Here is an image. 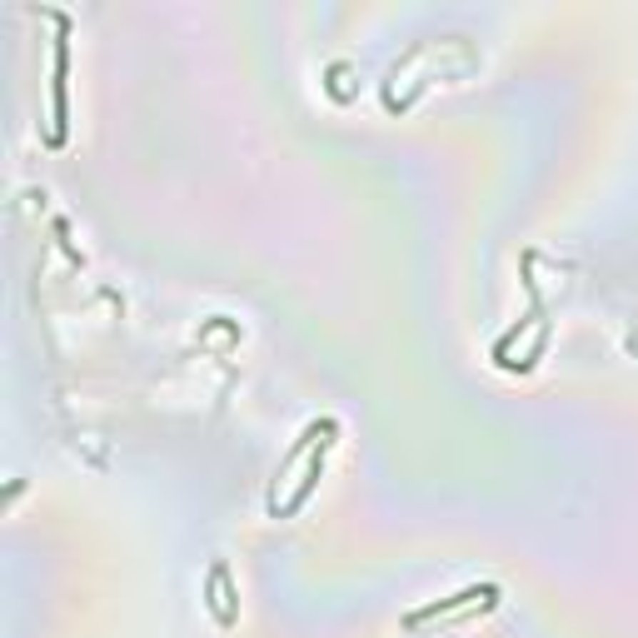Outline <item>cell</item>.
<instances>
[{"label":"cell","mask_w":638,"mask_h":638,"mask_svg":"<svg viewBox=\"0 0 638 638\" xmlns=\"http://www.w3.org/2000/svg\"><path fill=\"white\" fill-rule=\"evenodd\" d=\"M55 75H65V50H60V60H55ZM55 115H65V85L55 80Z\"/></svg>","instance_id":"cell-1"}]
</instances>
